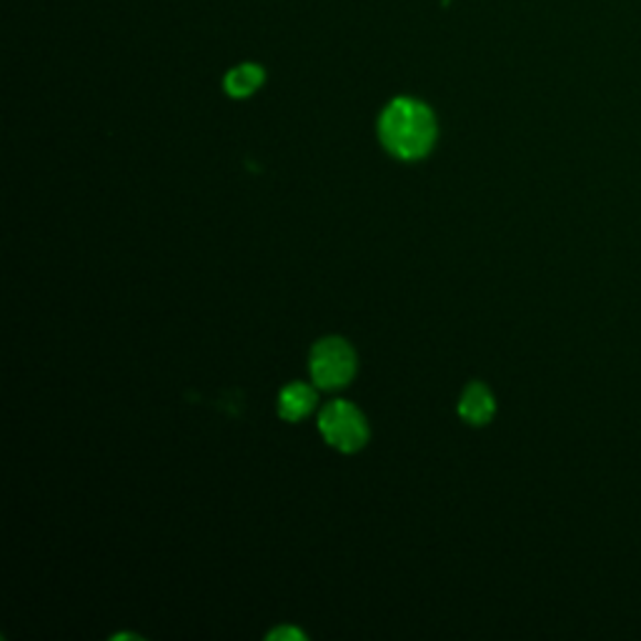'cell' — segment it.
<instances>
[{"label":"cell","mask_w":641,"mask_h":641,"mask_svg":"<svg viewBox=\"0 0 641 641\" xmlns=\"http://www.w3.org/2000/svg\"><path fill=\"white\" fill-rule=\"evenodd\" d=\"M496 412L494 396H491L484 384H471L461 396L459 414L473 426H484L491 421V416Z\"/></svg>","instance_id":"obj_4"},{"label":"cell","mask_w":641,"mask_h":641,"mask_svg":"<svg viewBox=\"0 0 641 641\" xmlns=\"http://www.w3.org/2000/svg\"><path fill=\"white\" fill-rule=\"evenodd\" d=\"M313 406H316V394H313V388L306 384L286 386L281 392V398H278V414H281L286 421L301 419V416L309 414Z\"/></svg>","instance_id":"obj_5"},{"label":"cell","mask_w":641,"mask_h":641,"mask_svg":"<svg viewBox=\"0 0 641 641\" xmlns=\"http://www.w3.org/2000/svg\"><path fill=\"white\" fill-rule=\"evenodd\" d=\"M264 83V71L254 66V63H244V66L234 68L226 76V90L234 98H246Z\"/></svg>","instance_id":"obj_6"},{"label":"cell","mask_w":641,"mask_h":641,"mask_svg":"<svg viewBox=\"0 0 641 641\" xmlns=\"http://www.w3.org/2000/svg\"><path fill=\"white\" fill-rule=\"evenodd\" d=\"M319 429L331 446H336V449L346 453L359 451L368 441V426L364 414L349 402H331L323 408Z\"/></svg>","instance_id":"obj_2"},{"label":"cell","mask_w":641,"mask_h":641,"mask_svg":"<svg viewBox=\"0 0 641 641\" xmlns=\"http://www.w3.org/2000/svg\"><path fill=\"white\" fill-rule=\"evenodd\" d=\"M268 639H293V641H299V639H306V637H303V631H301V629L281 627V629L271 631V634H268Z\"/></svg>","instance_id":"obj_7"},{"label":"cell","mask_w":641,"mask_h":641,"mask_svg":"<svg viewBox=\"0 0 641 641\" xmlns=\"http://www.w3.org/2000/svg\"><path fill=\"white\" fill-rule=\"evenodd\" d=\"M311 374L321 388L346 386L356 374V354L343 339H323L311 351Z\"/></svg>","instance_id":"obj_3"},{"label":"cell","mask_w":641,"mask_h":641,"mask_svg":"<svg viewBox=\"0 0 641 641\" xmlns=\"http://www.w3.org/2000/svg\"><path fill=\"white\" fill-rule=\"evenodd\" d=\"M381 141L402 161H416L431 151L436 141V118L431 108L414 98H396L378 120Z\"/></svg>","instance_id":"obj_1"}]
</instances>
